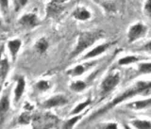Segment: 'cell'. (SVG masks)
<instances>
[{
  "instance_id": "9c48e42d",
  "label": "cell",
  "mask_w": 151,
  "mask_h": 129,
  "mask_svg": "<svg viewBox=\"0 0 151 129\" xmlns=\"http://www.w3.org/2000/svg\"><path fill=\"white\" fill-rule=\"evenodd\" d=\"M9 108H11V101H9V93L6 92L0 98V129H1L8 112L9 111Z\"/></svg>"
},
{
  "instance_id": "d6986e66",
  "label": "cell",
  "mask_w": 151,
  "mask_h": 129,
  "mask_svg": "<svg viewBox=\"0 0 151 129\" xmlns=\"http://www.w3.org/2000/svg\"><path fill=\"white\" fill-rule=\"evenodd\" d=\"M69 88L72 92L79 93V92H84V90L87 89V83H86V81H84V80L77 79L73 81V82H71Z\"/></svg>"
},
{
  "instance_id": "1f68e13d",
  "label": "cell",
  "mask_w": 151,
  "mask_h": 129,
  "mask_svg": "<svg viewBox=\"0 0 151 129\" xmlns=\"http://www.w3.org/2000/svg\"><path fill=\"white\" fill-rule=\"evenodd\" d=\"M0 27H1V19H0Z\"/></svg>"
},
{
  "instance_id": "4fadbf2b",
  "label": "cell",
  "mask_w": 151,
  "mask_h": 129,
  "mask_svg": "<svg viewBox=\"0 0 151 129\" xmlns=\"http://www.w3.org/2000/svg\"><path fill=\"white\" fill-rule=\"evenodd\" d=\"M72 16L74 19L78 21L86 22L92 18V13L87 8L85 7H78L75 11L72 12Z\"/></svg>"
},
{
  "instance_id": "ba28073f",
  "label": "cell",
  "mask_w": 151,
  "mask_h": 129,
  "mask_svg": "<svg viewBox=\"0 0 151 129\" xmlns=\"http://www.w3.org/2000/svg\"><path fill=\"white\" fill-rule=\"evenodd\" d=\"M125 108L127 109H130V110H133V111L145 110V109H148L151 108V97L130 101L126 104Z\"/></svg>"
},
{
  "instance_id": "8992f818",
  "label": "cell",
  "mask_w": 151,
  "mask_h": 129,
  "mask_svg": "<svg viewBox=\"0 0 151 129\" xmlns=\"http://www.w3.org/2000/svg\"><path fill=\"white\" fill-rule=\"evenodd\" d=\"M112 45V42H103V44H100L98 45H96L94 47H93L92 49L88 50L87 52H85V54L81 57V60H91V59H94L97 57L103 55L105 52H107L110 47Z\"/></svg>"
},
{
  "instance_id": "7c38bea8",
  "label": "cell",
  "mask_w": 151,
  "mask_h": 129,
  "mask_svg": "<svg viewBox=\"0 0 151 129\" xmlns=\"http://www.w3.org/2000/svg\"><path fill=\"white\" fill-rule=\"evenodd\" d=\"M16 87L14 88V103L17 104L21 100L26 90V79L23 75H19L16 78Z\"/></svg>"
},
{
  "instance_id": "f1b7e54d",
  "label": "cell",
  "mask_w": 151,
  "mask_h": 129,
  "mask_svg": "<svg viewBox=\"0 0 151 129\" xmlns=\"http://www.w3.org/2000/svg\"><path fill=\"white\" fill-rule=\"evenodd\" d=\"M51 1L56 2V3H58V4H63V3H64L66 1V0H51Z\"/></svg>"
},
{
  "instance_id": "484cf974",
  "label": "cell",
  "mask_w": 151,
  "mask_h": 129,
  "mask_svg": "<svg viewBox=\"0 0 151 129\" xmlns=\"http://www.w3.org/2000/svg\"><path fill=\"white\" fill-rule=\"evenodd\" d=\"M144 12L146 16L151 19V0H145L144 4Z\"/></svg>"
},
{
  "instance_id": "4dcf8cb0",
  "label": "cell",
  "mask_w": 151,
  "mask_h": 129,
  "mask_svg": "<svg viewBox=\"0 0 151 129\" xmlns=\"http://www.w3.org/2000/svg\"><path fill=\"white\" fill-rule=\"evenodd\" d=\"M1 84H3V81H2V78H1V74H0V86Z\"/></svg>"
},
{
  "instance_id": "d4e9b609",
  "label": "cell",
  "mask_w": 151,
  "mask_h": 129,
  "mask_svg": "<svg viewBox=\"0 0 151 129\" xmlns=\"http://www.w3.org/2000/svg\"><path fill=\"white\" fill-rule=\"evenodd\" d=\"M134 51L137 52H142V53H147V54H151V40L145 42V44H143L142 45H140L139 47L134 49Z\"/></svg>"
},
{
  "instance_id": "603a6c76",
  "label": "cell",
  "mask_w": 151,
  "mask_h": 129,
  "mask_svg": "<svg viewBox=\"0 0 151 129\" xmlns=\"http://www.w3.org/2000/svg\"><path fill=\"white\" fill-rule=\"evenodd\" d=\"M35 88L39 90V92H46L50 89V83L49 81L47 80H39L37 81L36 84H35Z\"/></svg>"
},
{
  "instance_id": "f546056e",
  "label": "cell",
  "mask_w": 151,
  "mask_h": 129,
  "mask_svg": "<svg viewBox=\"0 0 151 129\" xmlns=\"http://www.w3.org/2000/svg\"><path fill=\"white\" fill-rule=\"evenodd\" d=\"M123 127H124V129H133L129 125H127V123H124V125H123Z\"/></svg>"
},
{
  "instance_id": "cb8c5ba5",
  "label": "cell",
  "mask_w": 151,
  "mask_h": 129,
  "mask_svg": "<svg viewBox=\"0 0 151 129\" xmlns=\"http://www.w3.org/2000/svg\"><path fill=\"white\" fill-rule=\"evenodd\" d=\"M31 120V115L29 112H22L18 118V123L22 125H28Z\"/></svg>"
},
{
  "instance_id": "44dd1931",
  "label": "cell",
  "mask_w": 151,
  "mask_h": 129,
  "mask_svg": "<svg viewBox=\"0 0 151 129\" xmlns=\"http://www.w3.org/2000/svg\"><path fill=\"white\" fill-rule=\"evenodd\" d=\"M48 47H49V42L45 38H41V39H39L36 42V44L34 45L36 52L41 55L45 54V52L48 50Z\"/></svg>"
},
{
  "instance_id": "ac0fdd59",
  "label": "cell",
  "mask_w": 151,
  "mask_h": 129,
  "mask_svg": "<svg viewBox=\"0 0 151 129\" xmlns=\"http://www.w3.org/2000/svg\"><path fill=\"white\" fill-rule=\"evenodd\" d=\"M151 75V61H141L137 63L136 75Z\"/></svg>"
},
{
  "instance_id": "ffe728a7",
  "label": "cell",
  "mask_w": 151,
  "mask_h": 129,
  "mask_svg": "<svg viewBox=\"0 0 151 129\" xmlns=\"http://www.w3.org/2000/svg\"><path fill=\"white\" fill-rule=\"evenodd\" d=\"M83 115H84L83 113H80V114H78V115L71 116L69 119H67V120L64 122L63 125V129H73L76 126V125L83 118Z\"/></svg>"
},
{
  "instance_id": "9a60e30c",
  "label": "cell",
  "mask_w": 151,
  "mask_h": 129,
  "mask_svg": "<svg viewBox=\"0 0 151 129\" xmlns=\"http://www.w3.org/2000/svg\"><path fill=\"white\" fill-rule=\"evenodd\" d=\"M21 45H22V41L19 39H14L8 42V48L9 51V54L12 56V61L16 60L17 55L21 48Z\"/></svg>"
},
{
  "instance_id": "4316f807",
  "label": "cell",
  "mask_w": 151,
  "mask_h": 129,
  "mask_svg": "<svg viewBox=\"0 0 151 129\" xmlns=\"http://www.w3.org/2000/svg\"><path fill=\"white\" fill-rule=\"evenodd\" d=\"M0 6L4 11L9 9V0H0Z\"/></svg>"
},
{
  "instance_id": "83f0119b",
  "label": "cell",
  "mask_w": 151,
  "mask_h": 129,
  "mask_svg": "<svg viewBox=\"0 0 151 129\" xmlns=\"http://www.w3.org/2000/svg\"><path fill=\"white\" fill-rule=\"evenodd\" d=\"M27 1H28V0H17V2H18V8L24 7L27 3Z\"/></svg>"
},
{
  "instance_id": "8fae6325",
  "label": "cell",
  "mask_w": 151,
  "mask_h": 129,
  "mask_svg": "<svg viewBox=\"0 0 151 129\" xmlns=\"http://www.w3.org/2000/svg\"><path fill=\"white\" fill-rule=\"evenodd\" d=\"M146 59H148L146 57H142L139 55H127L118 59L117 63L119 66H127V65L139 63L141 61H145Z\"/></svg>"
},
{
  "instance_id": "5b68a950",
  "label": "cell",
  "mask_w": 151,
  "mask_h": 129,
  "mask_svg": "<svg viewBox=\"0 0 151 129\" xmlns=\"http://www.w3.org/2000/svg\"><path fill=\"white\" fill-rule=\"evenodd\" d=\"M97 63H98V61L96 59L84 60L83 62L79 63L77 66L69 69L67 72H66V74L70 76H72V77H78V76L83 75L90 70L94 68V67L97 65Z\"/></svg>"
},
{
  "instance_id": "30bf717a",
  "label": "cell",
  "mask_w": 151,
  "mask_h": 129,
  "mask_svg": "<svg viewBox=\"0 0 151 129\" xmlns=\"http://www.w3.org/2000/svg\"><path fill=\"white\" fill-rule=\"evenodd\" d=\"M19 25L25 28H33L39 25V20L35 13H27L19 19Z\"/></svg>"
},
{
  "instance_id": "277c9868",
  "label": "cell",
  "mask_w": 151,
  "mask_h": 129,
  "mask_svg": "<svg viewBox=\"0 0 151 129\" xmlns=\"http://www.w3.org/2000/svg\"><path fill=\"white\" fill-rule=\"evenodd\" d=\"M148 32V27L142 22H137L133 25H131L127 33V44H134L137 41L141 40L142 38L146 36Z\"/></svg>"
},
{
  "instance_id": "2e32d148",
  "label": "cell",
  "mask_w": 151,
  "mask_h": 129,
  "mask_svg": "<svg viewBox=\"0 0 151 129\" xmlns=\"http://www.w3.org/2000/svg\"><path fill=\"white\" fill-rule=\"evenodd\" d=\"M63 11V7L61 6V4H58L53 1H51L46 7V13L48 17L58 16Z\"/></svg>"
},
{
  "instance_id": "e0dca14e",
  "label": "cell",
  "mask_w": 151,
  "mask_h": 129,
  "mask_svg": "<svg viewBox=\"0 0 151 129\" xmlns=\"http://www.w3.org/2000/svg\"><path fill=\"white\" fill-rule=\"evenodd\" d=\"M92 104H93L92 98L88 97L86 100H84V101L78 103V105H76L75 108L70 111V115L73 116V115H78V114L82 113L85 110V109H86L89 106H91Z\"/></svg>"
},
{
  "instance_id": "6da1fadb",
  "label": "cell",
  "mask_w": 151,
  "mask_h": 129,
  "mask_svg": "<svg viewBox=\"0 0 151 129\" xmlns=\"http://www.w3.org/2000/svg\"><path fill=\"white\" fill-rule=\"evenodd\" d=\"M151 94V80H137L133 84H131L126 88L122 92L118 93L116 96L113 97L110 102L106 104L93 113H92L87 119V122H92L98 117L103 116L104 114L108 113L112 108L117 107L124 102L129 101L136 96H147Z\"/></svg>"
},
{
  "instance_id": "52a82bcc",
  "label": "cell",
  "mask_w": 151,
  "mask_h": 129,
  "mask_svg": "<svg viewBox=\"0 0 151 129\" xmlns=\"http://www.w3.org/2000/svg\"><path fill=\"white\" fill-rule=\"evenodd\" d=\"M68 103L67 97L63 94H56L51 96L45 102H42V107L45 109H51V108H56L60 107H63Z\"/></svg>"
},
{
  "instance_id": "5bb4252c",
  "label": "cell",
  "mask_w": 151,
  "mask_h": 129,
  "mask_svg": "<svg viewBox=\"0 0 151 129\" xmlns=\"http://www.w3.org/2000/svg\"><path fill=\"white\" fill-rule=\"evenodd\" d=\"M129 125L133 129H151V120L147 118H134Z\"/></svg>"
},
{
  "instance_id": "7402d4cb",
  "label": "cell",
  "mask_w": 151,
  "mask_h": 129,
  "mask_svg": "<svg viewBox=\"0 0 151 129\" xmlns=\"http://www.w3.org/2000/svg\"><path fill=\"white\" fill-rule=\"evenodd\" d=\"M96 129H120L117 122H105L96 126Z\"/></svg>"
},
{
  "instance_id": "7a4b0ae2",
  "label": "cell",
  "mask_w": 151,
  "mask_h": 129,
  "mask_svg": "<svg viewBox=\"0 0 151 129\" xmlns=\"http://www.w3.org/2000/svg\"><path fill=\"white\" fill-rule=\"evenodd\" d=\"M105 32L103 30H90L80 32L78 37V42L76 44L74 49L70 53L69 59H73L79 55L84 53L85 51L96 44L97 41L104 37Z\"/></svg>"
},
{
  "instance_id": "3957f363",
  "label": "cell",
  "mask_w": 151,
  "mask_h": 129,
  "mask_svg": "<svg viewBox=\"0 0 151 129\" xmlns=\"http://www.w3.org/2000/svg\"><path fill=\"white\" fill-rule=\"evenodd\" d=\"M120 81L121 75L119 72L112 71L111 73H109L102 79L100 85H99V96L101 98L107 97L109 94H111L117 88V86L120 84Z\"/></svg>"
}]
</instances>
